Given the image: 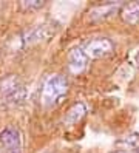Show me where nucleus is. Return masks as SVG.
<instances>
[{"label":"nucleus","mask_w":139,"mask_h":153,"mask_svg":"<svg viewBox=\"0 0 139 153\" xmlns=\"http://www.w3.org/2000/svg\"><path fill=\"white\" fill-rule=\"evenodd\" d=\"M116 11V6L114 5H104V6H99L94 8L91 13H90V19L94 20V19H105V17L110 16V13Z\"/></svg>","instance_id":"nucleus-9"},{"label":"nucleus","mask_w":139,"mask_h":153,"mask_svg":"<svg viewBox=\"0 0 139 153\" xmlns=\"http://www.w3.org/2000/svg\"><path fill=\"white\" fill-rule=\"evenodd\" d=\"M0 147L5 153H22V134L16 127H6L0 133Z\"/></svg>","instance_id":"nucleus-3"},{"label":"nucleus","mask_w":139,"mask_h":153,"mask_svg":"<svg viewBox=\"0 0 139 153\" xmlns=\"http://www.w3.org/2000/svg\"><path fill=\"white\" fill-rule=\"evenodd\" d=\"M136 62H138V65H139V54H138V60Z\"/></svg>","instance_id":"nucleus-11"},{"label":"nucleus","mask_w":139,"mask_h":153,"mask_svg":"<svg viewBox=\"0 0 139 153\" xmlns=\"http://www.w3.org/2000/svg\"><path fill=\"white\" fill-rule=\"evenodd\" d=\"M82 50L88 59H100V57L111 54L114 50V45L107 37H94L83 45Z\"/></svg>","instance_id":"nucleus-2"},{"label":"nucleus","mask_w":139,"mask_h":153,"mask_svg":"<svg viewBox=\"0 0 139 153\" xmlns=\"http://www.w3.org/2000/svg\"><path fill=\"white\" fill-rule=\"evenodd\" d=\"M120 17L124 19V22L135 25L139 22V2H133V3H127L122 6L120 10Z\"/></svg>","instance_id":"nucleus-7"},{"label":"nucleus","mask_w":139,"mask_h":153,"mask_svg":"<svg viewBox=\"0 0 139 153\" xmlns=\"http://www.w3.org/2000/svg\"><path fill=\"white\" fill-rule=\"evenodd\" d=\"M85 113H87V107L83 105L82 102H76V104H73L70 107L67 113H65L63 122L67 125H74L85 116Z\"/></svg>","instance_id":"nucleus-6"},{"label":"nucleus","mask_w":139,"mask_h":153,"mask_svg":"<svg viewBox=\"0 0 139 153\" xmlns=\"http://www.w3.org/2000/svg\"><path fill=\"white\" fill-rule=\"evenodd\" d=\"M68 79L62 74H51L46 77L42 90V104L46 108H54L63 102L68 94Z\"/></svg>","instance_id":"nucleus-1"},{"label":"nucleus","mask_w":139,"mask_h":153,"mask_svg":"<svg viewBox=\"0 0 139 153\" xmlns=\"http://www.w3.org/2000/svg\"><path fill=\"white\" fill-rule=\"evenodd\" d=\"M88 65V57L82 48H73L68 53V68L73 74H80Z\"/></svg>","instance_id":"nucleus-5"},{"label":"nucleus","mask_w":139,"mask_h":153,"mask_svg":"<svg viewBox=\"0 0 139 153\" xmlns=\"http://www.w3.org/2000/svg\"><path fill=\"white\" fill-rule=\"evenodd\" d=\"M114 153H139V138L128 136L117 142V149Z\"/></svg>","instance_id":"nucleus-8"},{"label":"nucleus","mask_w":139,"mask_h":153,"mask_svg":"<svg viewBox=\"0 0 139 153\" xmlns=\"http://www.w3.org/2000/svg\"><path fill=\"white\" fill-rule=\"evenodd\" d=\"M2 91L3 94L13 102H22L25 99V88L23 85L17 80V77H8L2 84Z\"/></svg>","instance_id":"nucleus-4"},{"label":"nucleus","mask_w":139,"mask_h":153,"mask_svg":"<svg viewBox=\"0 0 139 153\" xmlns=\"http://www.w3.org/2000/svg\"><path fill=\"white\" fill-rule=\"evenodd\" d=\"M22 6L25 10H34V8L43 6V2H37V0H33V2H22Z\"/></svg>","instance_id":"nucleus-10"}]
</instances>
